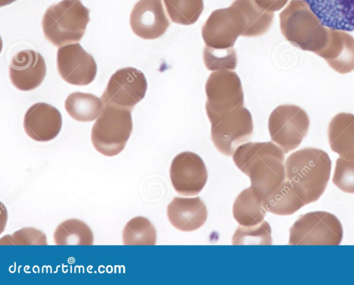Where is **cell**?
Returning <instances> with one entry per match:
<instances>
[{
	"mask_svg": "<svg viewBox=\"0 0 354 285\" xmlns=\"http://www.w3.org/2000/svg\"><path fill=\"white\" fill-rule=\"evenodd\" d=\"M232 159L237 168L250 177L254 191L263 199L286 180L284 153L271 141L240 145Z\"/></svg>",
	"mask_w": 354,
	"mask_h": 285,
	"instance_id": "obj_1",
	"label": "cell"
},
{
	"mask_svg": "<svg viewBox=\"0 0 354 285\" xmlns=\"http://www.w3.org/2000/svg\"><path fill=\"white\" fill-rule=\"evenodd\" d=\"M331 161L323 150L305 148L289 155L285 162L286 177L295 186L306 205L319 199L330 175Z\"/></svg>",
	"mask_w": 354,
	"mask_h": 285,
	"instance_id": "obj_2",
	"label": "cell"
},
{
	"mask_svg": "<svg viewBox=\"0 0 354 285\" xmlns=\"http://www.w3.org/2000/svg\"><path fill=\"white\" fill-rule=\"evenodd\" d=\"M285 39L302 50L318 55L326 46L330 28L324 26L304 0H291L279 14Z\"/></svg>",
	"mask_w": 354,
	"mask_h": 285,
	"instance_id": "obj_3",
	"label": "cell"
},
{
	"mask_svg": "<svg viewBox=\"0 0 354 285\" xmlns=\"http://www.w3.org/2000/svg\"><path fill=\"white\" fill-rule=\"evenodd\" d=\"M89 20V10L80 0H62L47 8L41 26L46 39L62 46L80 41Z\"/></svg>",
	"mask_w": 354,
	"mask_h": 285,
	"instance_id": "obj_4",
	"label": "cell"
},
{
	"mask_svg": "<svg viewBox=\"0 0 354 285\" xmlns=\"http://www.w3.org/2000/svg\"><path fill=\"white\" fill-rule=\"evenodd\" d=\"M132 130L131 110L106 104L92 127L91 140L98 153L113 157L124 150Z\"/></svg>",
	"mask_w": 354,
	"mask_h": 285,
	"instance_id": "obj_5",
	"label": "cell"
},
{
	"mask_svg": "<svg viewBox=\"0 0 354 285\" xmlns=\"http://www.w3.org/2000/svg\"><path fill=\"white\" fill-rule=\"evenodd\" d=\"M290 245H339L343 238L341 222L322 210L301 215L290 228Z\"/></svg>",
	"mask_w": 354,
	"mask_h": 285,
	"instance_id": "obj_6",
	"label": "cell"
},
{
	"mask_svg": "<svg viewBox=\"0 0 354 285\" xmlns=\"http://www.w3.org/2000/svg\"><path fill=\"white\" fill-rule=\"evenodd\" d=\"M211 139L222 154L233 155L236 149L250 139L253 133L252 118L243 106L222 114L208 115Z\"/></svg>",
	"mask_w": 354,
	"mask_h": 285,
	"instance_id": "obj_7",
	"label": "cell"
},
{
	"mask_svg": "<svg viewBox=\"0 0 354 285\" xmlns=\"http://www.w3.org/2000/svg\"><path fill=\"white\" fill-rule=\"evenodd\" d=\"M310 120L301 108L291 104L277 106L270 114L268 130L270 138L284 153L296 149L306 136Z\"/></svg>",
	"mask_w": 354,
	"mask_h": 285,
	"instance_id": "obj_8",
	"label": "cell"
},
{
	"mask_svg": "<svg viewBox=\"0 0 354 285\" xmlns=\"http://www.w3.org/2000/svg\"><path fill=\"white\" fill-rule=\"evenodd\" d=\"M207 115L230 112L243 106L244 95L239 77L229 70L212 72L205 83Z\"/></svg>",
	"mask_w": 354,
	"mask_h": 285,
	"instance_id": "obj_9",
	"label": "cell"
},
{
	"mask_svg": "<svg viewBox=\"0 0 354 285\" xmlns=\"http://www.w3.org/2000/svg\"><path fill=\"white\" fill-rule=\"evenodd\" d=\"M147 82L144 73L127 67L117 70L111 77L102 95L104 104H112L131 111L145 97Z\"/></svg>",
	"mask_w": 354,
	"mask_h": 285,
	"instance_id": "obj_10",
	"label": "cell"
},
{
	"mask_svg": "<svg viewBox=\"0 0 354 285\" xmlns=\"http://www.w3.org/2000/svg\"><path fill=\"white\" fill-rule=\"evenodd\" d=\"M169 175L174 190L185 196L198 194L207 180V170L203 160L189 151L180 153L174 158Z\"/></svg>",
	"mask_w": 354,
	"mask_h": 285,
	"instance_id": "obj_11",
	"label": "cell"
},
{
	"mask_svg": "<svg viewBox=\"0 0 354 285\" xmlns=\"http://www.w3.org/2000/svg\"><path fill=\"white\" fill-rule=\"evenodd\" d=\"M57 68L65 81L75 86L91 83L97 74V64L94 58L78 43L66 45L58 49Z\"/></svg>",
	"mask_w": 354,
	"mask_h": 285,
	"instance_id": "obj_12",
	"label": "cell"
},
{
	"mask_svg": "<svg viewBox=\"0 0 354 285\" xmlns=\"http://www.w3.org/2000/svg\"><path fill=\"white\" fill-rule=\"evenodd\" d=\"M169 25L162 0H139L130 14L133 32L144 39L159 38L165 33Z\"/></svg>",
	"mask_w": 354,
	"mask_h": 285,
	"instance_id": "obj_13",
	"label": "cell"
},
{
	"mask_svg": "<svg viewBox=\"0 0 354 285\" xmlns=\"http://www.w3.org/2000/svg\"><path fill=\"white\" fill-rule=\"evenodd\" d=\"M46 73V62L42 55L31 49L16 53L9 65V75L12 85L23 91L37 88Z\"/></svg>",
	"mask_w": 354,
	"mask_h": 285,
	"instance_id": "obj_14",
	"label": "cell"
},
{
	"mask_svg": "<svg viewBox=\"0 0 354 285\" xmlns=\"http://www.w3.org/2000/svg\"><path fill=\"white\" fill-rule=\"evenodd\" d=\"M201 32L207 46L224 49L233 47L241 30L239 21L228 7L213 11Z\"/></svg>",
	"mask_w": 354,
	"mask_h": 285,
	"instance_id": "obj_15",
	"label": "cell"
},
{
	"mask_svg": "<svg viewBox=\"0 0 354 285\" xmlns=\"http://www.w3.org/2000/svg\"><path fill=\"white\" fill-rule=\"evenodd\" d=\"M62 118L54 106L44 102L31 106L24 118L26 133L35 141L45 142L55 139L59 133Z\"/></svg>",
	"mask_w": 354,
	"mask_h": 285,
	"instance_id": "obj_16",
	"label": "cell"
},
{
	"mask_svg": "<svg viewBox=\"0 0 354 285\" xmlns=\"http://www.w3.org/2000/svg\"><path fill=\"white\" fill-rule=\"evenodd\" d=\"M167 217L171 225L184 232L201 227L207 220V210L200 197H175L167 206Z\"/></svg>",
	"mask_w": 354,
	"mask_h": 285,
	"instance_id": "obj_17",
	"label": "cell"
},
{
	"mask_svg": "<svg viewBox=\"0 0 354 285\" xmlns=\"http://www.w3.org/2000/svg\"><path fill=\"white\" fill-rule=\"evenodd\" d=\"M328 28L354 31V0H304Z\"/></svg>",
	"mask_w": 354,
	"mask_h": 285,
	"instance_id": "obj_18",
	"label": "cell"
},
{
	"mask_svg": "<svg viewBox=\"0 0 354 285\" xmlns=\"http://www.w3.org/2000/svg\"><path fill=\"white\" fill-rule=\"evenodd\" d=\"M317 55L336 72L348 73L354 70V38L343 30L330 28L326 46Z\"/></svg>",
	"mask_w": 354,
	"mask_h": 285,
	"instance_id": "obj_19",
	"label": "cell"
},
{
	"mask_svg": "<svg viewBox=\"0 0 354 285\" xmlns=\"http://www.w3.org/2000/svg\"><path fill=\"white\" fill-rule=\"evenodd\" d=\"M230 8L239 22L241 36L259 37L272 26L274 13L262 9L254 0H235Z\"/></svg>",
	"mask_w": 354,
	"mask_h": 285,
	"instance_id": "obj_20",
	"label": "cell"
},
{
	"mask_svg": "<svg viewBox=\"0 0 354 285\" xmlns=\"http://www.w3.org/2000/svg\"><path fill=\"white\" fill-rule=\"evenodd\" d=\"M328 139L333 152L354 160V115L340 112L333 117L328 124Z\"/></svg>",
	"mask_w": 354,
	"mask_h": 285,
	"instance_id": "obj_21",
	"label": "cell"
},
{
	"mask_svg": "<svg viewBox=\"0 0 354 285\" xmlns=\"http://www.w3.org/2000/svg\"><path fill=\"white\" fill-rule=\"evenodd\" d=\"M266 211L264 199L251 186L239 193L232 208L234 218L242 226L260 224L263 221Z\"/></svg>",
	"mask_w": 354,
	"mask_h": 285,
	"instance_id": "obj_22",
	"label": "cell"
},
{
	"mask_svg": "<svg viewBox=\"0 0 354 285\" xmlns=\"http://www.w3.org/2000/svg\"><path fill=\"white\" fill-rule=\"evenodd\" d=\"M305 205L295 186L288 179L264 199L266 210L278 215H292Z\"/></svg>",
	"mask_w": 354,
	"mask_h": 285,
	"instance_id": "obj_23",
	"label": "cell"
},
{
	"mask_svg": "<svg viewBox=\"0 0 354 285\" xmlns=\"http://www.w3.org/2000/svg\"><path fill=\"white\" fill-rule=\"evenodd\" d=\"M69 116L78 121H92L100 115L104 104L102 99L91 93L75 92L70 94L64 104Z\"/></svg>",
	"mask_w": 354,
	"mask_h": 285,
	"instance_id": "obj_24",
	"label": "cell"
},
{
	"mask_svg": "<svg viewBox=\"0 0 354 285\" xmlns=\"http://www.w3.org/2000/svg\"><path fill=\"white\" fill-rule=\"evenodd\" d=\"M57 245H92L93 233L83 221L69 219L60 223L53 234Z\"/></svg>",
	"mask_w": 354,
	"mask_h": 285,
	"instance_id": "obj_25",
	"label": "cell"
},
{
	"mask_svg": "<svg viewBox=\"0 0 354 285\" xmlns=\"http://www.w3.org/2000/svg\"><path fill=\"white\" fill-rule=\"evenodd\" d=\"M122 237L124 245H154L157 235L155 227L147 218L137 216L126 224Z\"/></svg>",
	"mask_w": 354,
	"mask_h": 285,
	"instance_id": "obj_26",
	"label": "cell"
},
{
	"mask_svg": "<svg viewBox=\"0 0 354 285\" xmlns=\"http://www.w3.org/2000/svg\"><path fill=\"white\" fill-rule=\"evenodd\" d=\"M171 20L178 24L192 25L203 9V0H163Z\"/></svg>",
	"mask_w": 354,
	"mask_h": 285,
	"instance_id": "obj_27",
	"label": "cell"
},
{
	"mask_svg": "<svg viewBox=\"0 0 354 285\" xmlns=\"http://www.w3.org/2000/svg\"><path fill=\"white\" fill-rule=\"evenodd\" d=\"M232 243L234 245H271L270 226L263 221L254 226H239L232 237Z\"/></svg>",
	"mask_w": 354,
	"mask_h": 285,
	"instance_id": "obj_28",
	"label": "cell"
},
{
	"mask_svg": "<svg viewBox=\"0 0 354 285\" xmlns=\"http://www.w3.org/2000/svg\"><path fill=\"white\" fill-rule=\"evenodd\" d=\"M203 61L207 70H234L236 67V54L233 48L218 49L205 46L203 50Z\"/></svg>",
	"mask_w": 354,
	"mask_h": 285,
	"instance_id": "obj_29",
	"label": "cell"
},
{
	"mask_svg": "<svg viewBox=\"0 0 354 285\" xmlns=\"http://www.w3.org/2000/svg\"><path fill=\"white\" fill-rule=\"evenodd\" d=\"M1 245H47L46 235L33 227H26L6 235L0 239Z\"/></svg>",
	"mask_w": 354,
	"mask_h": 285,
	"instance_id": "obj_30",
	"label": "cell"
},
{
	"mask_svg": "<svg viewBox=\"0 0 354 285\" xmlns=\"http://www.w3.org/2000/svg\"><path fill=\"white\" fill-rule=\"evenodd\" d=\"M332 180L343 192L354 194V160L337 158Z\"/></svg>",
	"mask_w": 354,
	"mask_h": 285,
	"instance_id": "obj_31",
	"label": "cell"
},
{
	"mask_svg": "<svg viewBox=\"0 0 354 285\" xmlns=\"http://www.w3.org/2000/svg\"><path fill=\"white\" fill-rule=\"evenodd\" d=\"M262 9L275 12L281 10L287 3L288 0H254Z\"/></svg>",
	"mask_w": 354,
	"mask_h": 285,
	"instance_id": "obj_32",
	"label": "cell"
},
{
	"mask_svg": "<svg viewBox=\"0 0 354 285\" xmlns=\"http://www.w3.org/2000/svg\"><path fill=\"white\" fill-rule=\"evenodd\" d=\"M15 1L16 0H0V6L2 7L3 6L8 5Z\"/></svg>",
	"mask_w": 354,
	"mask_h": 285,
	"instance_id": "obj_33",
	"label": "cell"
}]
</instances>
